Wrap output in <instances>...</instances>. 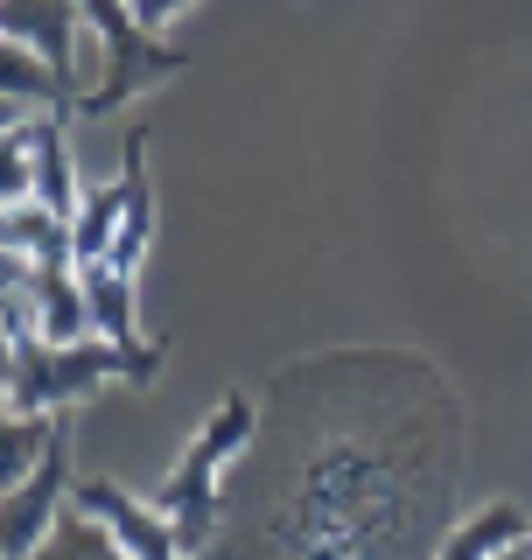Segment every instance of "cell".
I'll list each match as a JSON object with an SVG mask.
<instances>
[{
	"label": "cell",
	"instance_id": "obj_1",
	"mask_svg": "<svg viewBox=\"0 0 532 560\" xmlns=\"http://www.w3.org/2000/svg\"><path fill=\"white\" fill-rule=\"evenodd\" d=\"M154 372H162V343L119 350L113 337H8V413H70L99 385H154Z\"/></svg>",
	"mask_w": 532,
	"mask_h": 560
},
{
	"label": "cell",
	"instance_id": "obj_2",
	"mask_svg": "<svg viewBox=\"0 0 532 560\" xmlns=\"http://www.w3.org/2000/svg\"><path fill=\"white\" fill-rule=\"evenodd\" d=\"M253 428H259V407L245 393H224L218 407L204 413V428L189 434V448L175 455V469L154 483V512L175 525V539L189 547V560L218 539V504H224L218 498V477L239 463L245 448H253Z\"/></svg>",
	"mask_w": 532,
	"mask_h": 560
},
{
	"label": "cell",
	"instance_id": "obj_3",
	"mask_svg": "<svg viewBox=\"0 0 532 560\" xmlns=\"http://www.w3.org/2000/svg\"><path fill=\"white\" fill-rule=\"evenodd\" d=\"M84 28L99 35L105 78L84 84L78 113H113V105L154 92V84L175 78V70H189V49H175L169 35H154V28L134 14V0H84Z\"/></svg>",
	"mask_w": 532,
	"mask_h": 560
},
{
	"label": "cell",
	"instance_id": "obj_4",
	"mask_svg": "<svg viewBox=\"0 0 532 560\" xmlns=\"http://www.w3.org/2000/svg\"><path fill=\"white\" fill-rule=\"evenodd\" d=\"M70 428L57 434V448L43 455V469H35L28 483H14L8 490V504H0V553L8 560H35V547L49 539V525L63 518V504H70Z\"/></svg>",
	"mask_w": 532,
	"mask_h": 560
},
{
	"label": "cell",
	"instance_id": "obj_5",
	"mask_svg": "<svg viewBox=\"0 0 532 560\" xmlns=\"http://www.w3.org/2000/svg\"><path fill=\"white\" fill-rule=\"evenodd\" d=\"M70 504H84V512H92L134 560H189V547L175 539V525L154 512V498H134L127 483H113V477H78V483H70Z\"/></svg>",
	"mask_w": 532,
	"mask_h": 560
},
{
	"label": "cell",
	"instance_id": "obj_6",
	"mask_svg": "<svg viewBox=\"0 0 532 560\" xmlns=\"http://www.w3.org/2000/svg\"><path fill=\"white\" fill-rule=\"evenodd\" d=\"M0 28H8V43L35 49L70 92L84 98L78 84V28H84V0H0Z\"/></svg>",
	"mask_w": 532,
	"mask_h": 560
},
{
	"label": "cell",
	"instance_id": "obj_7",
	"mask_svg": "<svg viewBox=\"0 0 532 560\" xmlns=\"http://www.w3.org/2000/svg\"><path fill=\"white\" fill-rule=\"evenodd\" d=\"M0 113H8V127H22L35 113H78V92H70L35 49L0 43Z\"/></svg>",
	"mask_w": 532,
	"mask_h": 560
},
{
	"label": "cell",
	"instance_id": "obj_8",
	"mask_svg": "<svg viewBox=\"0 0 532 560\" xmlns=\"http://www.w3.org/2000/svg\"><path fill=\"white\" fill-rule=\"evenodd\" d=\"M525 533H532L525 504H511V498H490V504H476V512H470L463 525H449V533H441L435 560H498L505 547H519Z\"/></svg>",
	"mask_w": 532,
	"mask_h": 560
},
{
	"label": "cell",
	"instance_id": "obj_9",
	"mask_svg": "<svg viewBox=\"0 0 532 560\" xmlns=\"http://www.w3.org/2000/svg\"><path fill=\"white\" fill-rule=\"evenodd\" d=\"M84 273V302H92V329L99 337H113L119 350H154L148 337H140V280L119 273V267H78Z\"/></svg>",
	"mask_w": 532,
	"mask_h": 560
},
{
	"label": "cell",
	"instance_id": "obj_10",
	"mask_svg": "<svg viewBox=\"0 0 532 560\" xmlns=\"http://www.w3.org/2000/svg\"><path fill=\"white\" fill-rule=\"evenodd\" d=\"M63 119H70V113H35V119H28V140H35V197L57 210V218H78L84 183H78V162H70Z\"/></svg>",
	"mask_w": 532,
	"mask_h": 560
},
{
	"label": "cell",
	"instance_id": "obj_11",
	"mask_svg": "<svg viewBox=\"0 0 532 560\" xmlns=\"http://www.w3.org/2000/svg\"><path fill=\"white\" fill-rule=\"evenodd\" d=\"M119 224H127V175H113V183L84 189L78 218H70V245H78V267H99V259H113Z\"/></svg>",
	"mask_w": 532,
	"mask_h": 560
},
{
	"label": "cell",
	"instance_id": "obj_12",
	"mask_svg": "<svg viewBox=\"0 0 532 560\" xmlns=\"http://www.w3.org/2000/svg\"><path fill=\"white\" fill-rule=\"evenodd\" d=\"M70 428L63 413H8V434H0V483H28L43 469V455L57 448V434Z\"/></svg>",
	"mask_w": 532,
	"mask_h": 560
},
{
	"label": "cell",
	"instance_id": "obj_13",
	"mask_svg": "<svg viewBox=\"0 0 532 560\" xmlns=\"http://www.w3.org/2000/svg\"><path fill=\"white\" fill-rule=\"evenodd\" d=\"M35 560H134L105 525L84 512V504H63V518L49 525V539L35 547Z\"/></svg>",
	"mask_w": 532,
	"mask_h": 560
},
{
	"label": "cell",
	"instance_id": "obj_14",
	"mask_svg": "<svg viewBox=\"0 0 532 560\" xmlns=\"http://www.w3.org/2000/svg\"><path fill=\"white\" fill-rule=\"evenodd\" d=\"M183 8H189V0H134V14H140V22H148L154 35H162V28H169Z\"/></svg>",
	"mask_w": 532,
	"mask_h": 560
},
{
	"label": "cell",
	"instance_id": "obj_15",
	"mask_svg": "<svg viewBox=\"0 0 532 560\" xmlns=\"http://www.w3.org/2000/svg\"><path fill=\"white\" fill-rule=\"evenodd\" d=\"M498 560H532V533H525V539H519V547H505V553H498Z\"/></svg>",
	"mask_w": 532,
	"mask_h": 560
}]
</instances>
